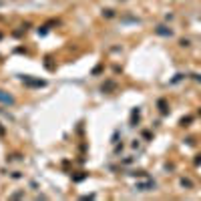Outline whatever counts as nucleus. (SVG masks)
<instances>
[{
    "label": "nucleus",
    "mask_w": 201,
    "mask_h": 201,
    "mask_svg": "<svg viewBox=\"0 0 201 201\" xmlns=\"http://www.w3.org/2000/svg\"><path fill=\"white\" fill-rule=\"evenodd\" d=\"M139 119H141V109H139V107H135L133 111H131V127H137Z\"/></svg>",
    "instance_id": "423d86ee"
},
{
    "label": "nucleus",
    "mask_w": 201,
    "mask_h": 201,
    "mask_svg": "<svg viewBox=\"0 0 201 201\" xmlns=\"http://www.w3.org/2000/svg\"><path fill=\"white\" fill-rule=\"evenodd\" d=\"M103 16H105V18H115V10L113 8H105V10H103Z\"/></svg>",
    "instance_id": "9d476101"
},
{
    "label": "nucleus",
    "mask_w": 201,
    "mask_h": 201,
    "mask_svg": "<svg viewBox=\"0 0 201 201\" xmlns=\"http://www.w3.org/2000/svg\"><path fill=\"white\" fill-rule=\"evenodd\" d=\"M0 103L6 105V107H12L14 103H16V99H14L12 94H8L6 91H0Z\"/></svg>",
    "instance_id": "7ed1b4c3"
},
{
    "label": "nucleus",
    "mask_w": 201,
    "mask_h": 201,
    "mask_svg": "<svg viewBox=\"0 0 201 201\" xmlns=\"http://www.w3.org/2000/svg\"><path fill=\"white\" fill-rule=\"evenodd\" d=\"M193 163H195V165H201V155H197V157H195Z\"/></svg>",
    "instance_id": "412c9836"
},
{
    "label": "nucleus",
    "mask_w": 201,
    "mask_h": 201,
    "mask_svg": "<svg viewBox=\"0 0 201 201\" xmlns=\"http://www.w3.org/2000/svg\"><path fill=\"white\" fill-rule=\"evenodd\" d=\"M157 107H159L161 115H167L169 113V105H167V100H165V99H159V100H157Z\"/></svg>",
    "instance_id": "0eeeda50"
},
{
    "label": "nucleus",
    "mask_w": 201,
    "mask_h": 201,
    "mask_svg": "<svg viewBox=\"0 0 201 201\" xmlns=\"http://www.w3.org/2000/svg\"><path fill=\"white\" fill-rule=\"evenodd\" d=\"M87 177H88V173H82V171H80L79 175H73V181H74V183H80V181L87 179Z\"/></svg>",
    "instance_id": "1a4fd4ad"
},
{
    "label": "nucleus",
    "mask_w": 201,
    "mask_h": 201,
    "mask_svg": "<svg viewBox=\"0 0 201 201\" xmlns=\"http://www.w3.org/2000/svg\"><path fill=\"white\" fill-rule=\"evenodd\" d=\"M199 115H201V109H199Z\"/></svg>",
    "instance_id": "393cba45"
},
{
    "label": "nucleus",
    "mask_w": 201,
    "mask_h": 201,
    "mask_svg": "<svg viewBox=\"0 0 201 201\" xmlns=\"http://www.w3.org/2000/svg\"><path fill=\"white\" fill-rule=\"evenodd\" d=\"M100 91H103V93H115V91H117V82H115L113 79H107L100 85Z\"/></svg>",
    "instance_id": "20e7f679"
},
{
    "label": "nucleus",
    "mask_w": 201,
    "mask_h": 201,
    "mask_svg": "<svg viewBox=\"0 0 201 201\" xmlns=\"http://www.w3.org/2000/svg\"><path fill=\"white\" fill-rule=\"evenodd\" d=\"M80 199H82V201H87V199H94V193H88V195H82V197H80Z\"/></svg>",
    "instance_id": "f3484780"
},
{
    "label": "nucleus",
    "mask_w": 201,
    "mask_h": 201,
    "mask_svg": "<svg viewBox=\"0 0 201 201\" xmlns=\"http://www.w3.org/2000/svg\"><path fill=\"white\" fill-rule=\"evenodd\" d=\"M179 44H181V46H189V40H187V38H181Z\"/></svg>",
    "instance_id": "a211bd4d"
},
{
    "label": "nucleus",
    "mask_w": 201,
    "mask_h": 201,
    "mask_svg": "<svg viewBox=\"0 0 201 201\" xmlns=\"http://www.w3.org/2000/svg\"><path fill=\"white\" fill-rule=\"evenodd\" d=\"M22 197H24V191H14L10 195V199H22Z\"/></svg>",
    "instance_id": "f8f14e48"
},
{
    "label": "nucleus",
    "mask_w": 201,
    "mask_h": 201,
    "mask_svg": "<svg viewBox=\"0 0 201 201\" xmlns=\"http://www.w3.org/2000/svg\"><path fill=\"white\" fill-rule=\"evenodd\" d=\"M135 187L139 189V191H153V189L157 187V183H155L153 179H147V177H145V181H137Z\"/></svg>",
    "instance_id": "f03ea898"
},
{
    "label": "nucleus",
    "mask_w": 201,
    "mask_h": 201,
    "mask_svg": "<svg viewBox=\"0 0 201 201\" xmlns=\"http://www.w3.org/2000/svg\"><path fill=\"white\" fill-rule=\"evenodd\" d=\"M0 38H2V32H0Z\"/></svg>",
    "instance_id": "b1692460"
},
{
    "label": "nucleus",
    "mask_w": 201,
    "mask_h": 201,
    "mask_svg": "<svg viewBox=\"0 0 201 201\" xmlns=\"http://www.w3.org/2000/svg\"><path fill=\"white\" fill-rule=\"evenodd\" d=\"M181 79H183V74H175V79L173 80H171V82H179V80Z\"/></svg>",
    "instance_id": "6ab92c4d"
},
{
    "label": "nucleus",
    "mask_w": 201,
    "mask_h": 201,
    "mask_svg": "<svg viewBox=\"0 0 201 201\" xmlns=\"http://www.w3.org/2000/svg\"><path fill=\"white\" fill-rule=\"evenodd\" d=\"M100 73H103V64H99V67L93 68V74H100Z\"/></svg>",
    "instance_id": "2eb2a0df"
},
{
    "label": "nucleus",
    "mask_w": 201,
    "mask_h": 201,
    "mask_svg": "<svg viewBox=\"0 0 201 201\" xmlns=\"http://www.w3.org/2000/svg\"><path fill=\"white\" fill-rule=\"evenodd\" d=\"M46 32H48V24H46V26H40L38 28V34H40V36H44Z\"/></svg>",
    "instance_id": "4468645a"
},
{
    "label": "nucleus",
    "mask_w": 201,
    "mask_h": 201,
    "mask_svg": "<svg viewBox=\"0 0 201 201\" xmlns=\"http://www.w3.org/2000/svg\"><path fill=\"white\" fill-rule=\"evenodd\" d=\"M193 79L197 80V82H201V74H193Z\"/></svg>",
    "instance_id": "4be33fe9"
},
{
    "label": "nucleus",
    "mask_w": 201,
    "mask_h": 201,
    "mask_svg": "<svg viewBox=\"0 0 201 201\" xmlns=\"http://www.w3.org/2000/svg\"><path fill=\"white\" fill-rule=\"evenodd\" d=\"M4 133H6V129H4L2 125H0V135H4Z\"/></svg>",
    "instance_id": "5701e85b"
},
{
    "label": "nucleus",
    "mask_w": 201,
    "mask_h": 201,
    "mask_svg": "<svg viewBox=\"0 0 201 201\" xmlns=\"http://www.w3.org/2000/svg\"><path fill=\"white\" fill-rule=\"evenodd\" d=\"M133 157H127V159H123V161H121V163H123V165H131V163H133Z\"/></svg>",
    "instance_id": "dca6fc26"
},
{
    "label": "nucleus",
    "mask_w": 201,
    "mask_h": 201,
    "mask_svg": "<svg viewBox=\"0 0 201 201\" xmlns=\"http://www.w3.org/2000/svg\"><path fill=\"white\" fill-rule=\"evenodd\" d=\"M20 80L26 85V87H34V88H40V87H46V80L42 79H32V76H28V74H22Z\"/></svg>",
    "instance_id": "f257e3e1"
},
{
    "label": "nucleus",
    "mask_w": 201,
    "mask_h": 201,
    "mask_svg": "<svg viewBox=\"0 0 201 201\" xmlns=\"http://www.w3.org/2000/svg\"><path fill=\"white\" fill-rule=\"evenodd\" d=\"M20 177H22V175H20V171H14V173H12V179H20Z\"/></svg>",
    "instance_id": "aec40b11"
},
{
    "label": "nucleus",
    "mask_w": 201,
    "mask_h": 201,
    "mask_svg": "<svg viewBox=\"0 0 201 201\" xmlns=\"http://www.w3.org/2000/svg\"><path fill=\"white\" fill-rule=\"evenodd\" d=\"M155 34L157 36H165V38H169V36H173V30L169 26H165V24H161V26L155 28Z\"/></svg>",
    "instance_id": "39448f33"
},
{
    "label": "nucleus",
    "mask_w": 201,
    "mask_h": 201,
    "mask_svg": "<svg viewBox=\"0 0 201 201\" xmlns=\"http://www.w3.org/2000/svg\"><path fill=\"white\" fill-rule=\"evenodd\" d=\"M191 121H193V117H183V119L179 121V125H181V127H187Z\"/></svg>",
    "instance_id": "9b49d317"
},
{
    "label": "nucleus",
    "mask_w": 201,
    "mask_h": 201,
    "mask_svg": "<svg viewBox=\"0 0 201 201\" xmlns=\"http://www.w3.org/2000/svg\"><path fill=\"white\" fill-rule=\"evenodd\" d=\"M143 139L151 141V139H153V133H151V131H143Z\"/></svg>",
    "instance_id": "ddd939ff"
},
{
    "label": "nucleus",
    "mask_w": 201,
    "mask_h": 201,
    "mask_svg": "<svg viewBox=\"0 0 201 201\" xmlns=\"http://www.w3.org/2000/svg\"><path fill=\"white\" fill-rule=\"evenodd\" d=\"M181 187H185V189H193V181L187 179V177H181Z\"/></svg>",
    "instance_id": "6e6552de"
}]
</instances>
